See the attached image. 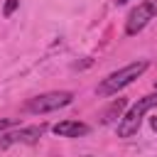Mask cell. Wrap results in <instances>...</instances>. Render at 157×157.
<instances>
[{"mask_svg":"<svg viewBox=\"0 0 157 157\" xmlns=\"http://www.w3.org/2000/svg\"><path fill=\"white\" fill-rule=\"evenodd\" d=\"M54 135H59V137H81V135H88V125L86 123H78V120H61V123H56L54 128Z\"/></svg>","mask_w":157,"mask_h":157,"instance_id":"6","label":"cell"},{"mask_svg":"<svg viewBox=\"0 0 157 157\" xmlns=\"http://www.w3.org/2000/svg\"><path fill=\"white\" fill-rule=\"evenodd\" d=\"M150 128H152V130H157V118H152V120H150Z\"/></svg>","mask_w":157,"mask_h":157,"instance_id":"10","label":"cell"},{"mask_svg":"<svg viewBox=\"0 0 157 157\" xmlns=\"http://www.w3.org/2000/svg\"><path fill=\"white\" fill-rule=\"evenodd\" d=\"M125 103H128L125 98H115V101L108 105V110L103 113V123H113V120H115V115H120V110L125 108Z\"/></svg>","mask_w":157,"mask_h":157,"instance_id":"7","label":"cell"},{"mask_svg":"<svg viewBox=\"0 0 157 157\" xmlns=\"http://www.w3.org/2000/svg\"><path fill=\"white\" fill-rule=\"evenodd\" d=\"M17 5H20V0H7V2H5V7H2V15H5V17H10V15L17 10Z\"/></svg>","mask_w":157,"mask_h":157,"instance_id":"8","label":"cell"},{"mask_svg":"<svg viewBox=\"0 0 157 157\" xmlns=\"http://www.w3.org/2000/svg\"><path fill=\"white\" fill-rule=\"evenodd\" d=\"M155 15H157V0H145V2H140V5L128 15L125 34H128V37H132V34L142 32V29H145V25H147Z\"/></svg>","mask_w":157,"mask_h":157,"instance_id":"4","label":"cell"},{"mask_svg":"<svg viewBox=\"0 0 157 157\" xmlns=\"http://www.w3.org/2000/svg\"><path fill=\"white\" fill-rule=\"evenodd\" d=\"M157 105V93L155 96H142L137 98V103L125 113V118L118 123V137H132L137 130H140V123H142V115L147 110H152Z\"/></svg>","mask_w":157,"mask_h":157,"instance_id":"2","label":"cell"},{"mask_svg":"<svg viewBox=\"0 0 157 157\" xmlns=\"http://www.w3.org/2000/svg\"><path fill=\"white\" fill-rule=\"evenodd\" d=\"M125 2H128V0H118V5H125Z\"/></svg>","mask_w":157,"mask_h":157,"instance_id":"11","label":"cell"},{"mask_svg":"<svg viewBox=\"0 0 157 157\" xmlns=\"http://www.w3.org/2000/svg\"><path fill=\"white\" fill-rule=\"evenodd\" d=\"M147 61H132V64H128V66H123L120 71H113L110 76H105L101 83H98V96H113V93H118L120 88H125V86H130L137 76H142L145 71H147Z\"/></svg>","mask_w":157,"mask_h":157,"instance_id":"1","label":"cell"},{"mask_svg":"<svg viewBox=\"0 0 157 157\" xmlns=\"http://www.w3.org/2000/svg\"><path fill=\"white\" fill-rule=\"evenodd\" d=\"M42 130H44L42 125H29V128H20L15 132H5V135H0V150H5L10 145H17V142L32 145V142H37L42 137Z\"/></svg>","mask_w":157,"mask_h":157,"instance_id":"5","label":"cell"},{"mask_svg":"<svg viewBox=\"0 0 157 157\" xmlns=\"http://www.w3.org/2000/svg\"><path fill=\"white\" fill-rule=\"evenodd\" d=\"M17 120L15 118H0V130H5V128H10V125H15Z\"/></svg>","mask_w":157,"mask_h":157,"instance_id":"9","label":"cell"},{"mask_svg":"<svg viewBox=\"0 0 157 157\" xmlns=\"http://www.w3.org/2000/svg\"><path fill=\"white\" fill-rule=\"evenodd\" d=\"M74 101L71 91H52V93H42L32 101H27V110L29 113H49V110H59L64 105H69Z\"/></svg>","mask_w":157,"mask_h":157,"instance_id":"3","label":"cell"}]
</instances>
